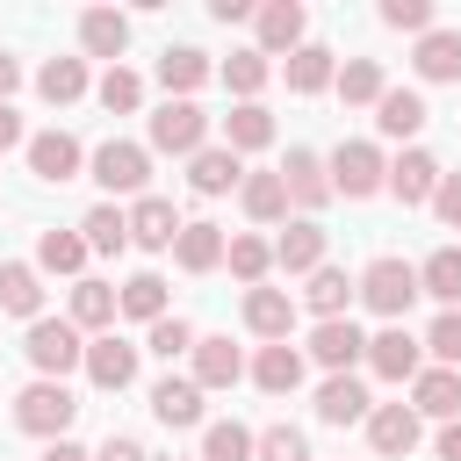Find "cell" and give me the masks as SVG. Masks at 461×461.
<instances>
[{"label":"cell","instance_id":"1","mask_svg":"<svg viewBox=\"0 0 461 461\" xmlns=\"http://www.w3.org/2000/svg\"><path fill=\"white\" fill-rule=\"evenodd\" d=\"M22 353H29V367H36L43 382H65L72 367H86V339H79L72 317H36L29 339H22Z\"/></svg>","mask_w":461,"mask_h":461},{"label":"cell","instance_id":"2","mask_svg":"<svg viewBox=\"0 0 461 461\" xmlns=\"http://www.w3.org/2000/svg\"><path fill=\"white\" fill-rule=\"evenodd\" d=\"M418 295H425V288H418V267H411V259H396V252L367 259V274H360V303H367L375 317L403 324V310H411Z\"/></svg>","mask_w":461,"mask_h":461},{"label":"cell","instance_id":"3","mask_svg":"<svg viewBox=\"0 0 461 461\" xmlns=\"http://www.w3.org/2000/svg\"><path fill=\"white\" fill-rule=\"evenodd\" d=\"M72 418H79V396H72L65 382H43V375H36V382L14 396V425L36 432V439H65Z\"/></svg>","mask_w":461,"mask_h":461},{"label":"cell","instance_id":"4","mask_svg":"<svg viewBox=\"0 0 461 461\" xmlns=\"http://www.w3.org/2000/svg\"><path fill=\"white\" fill-rule=\"evenodd\" d=\"M324 166H331V194H346V202H367V194H382V187H389V158H382L367 137L339 144Z\"/></svg>","mask_w":461,"mask_h":461},{"label":"cell","instance_id":"5","mask_svg":"<svg viewBox=\"0 0 461 461\" xmlns=\"http://www.w3.org/2000/svg\"><path fill=\"white\" fill-rule=\"evenodd\" d=\"M86 166H94V180H101L108 194H144V180H151V151H144V144H122V137H108Z\"/></svg>","mask_w":461,"mask_h":461},{"label":"cell","instance_id":"6","mask_svg":"<svg viewBox=\"0 0 461 461\" xmlns=\"http://www.w3.org/2000/svg\"><path fill=\"white\" fill-rule=\"evenodd\" d=\"M367 367H375L382 382H418V375H425V339H411L403 324H382V331L367 339Z\"/></svg>","mask_w":461,"mask_h":461},{"label":"cell","instance_id":"7","mask_svg":"<svg viewBox=\"0 0 461 461\" xmlns=\"http://www.w3.org/2000/svg\"><path fill=\"white\" fill-rule=\"evenodd\" d=\"M202 137H209V115H202L194 101H166V108L151 115V151L194 158V151H202Z\"/></svg>","mask_w":461,"mask_h":461},{"label":"cell","instance_id":"8","mask_svg":"<svg viewBox=\"0 0 461 461\" xmlns=\"http://www.w3.org/2000/svg\"><path fill=\"white\" fill-rule=\"evenodd\" d=\"M180 209L166 202V194H137V209H130V245H144V252H173L180 245Z\"/></svg>","mask_w":461,"mask_h":461},{"label":"cell","instance_id":"9","mask_svg":"<svg viewBox=\"0 0 461 461\" xmlns=\"http://www.w3.org/2000/svg\"><path fill=\"white\" fill-rule=\"evenodd\" d=\"M310 360H317V367H331V375H346L353 360H367L360 324H353V317H324V324L310 331Z\"/></svg>","mask_w":461,"mask_h":461},{"label":"cell","instance_id":"10","mask_svg":"<svg viewBox=\"0 0 461 461\" xmlns=\"http://www.w3.org/2000/svg\"><path fill=\"white\" fill-rule=\"evenodd\" d=\"M86 382H94V389H130V382H137V346L115 339V331L86 339Z\"/></svg>","mask_w":461,"mask_h":461},{"label":"cell","instance_id":"11","mask_svg":"<svg viewBox=\"0 0 461 461\" xmlns=\"http://www.w3.org/2000/svg\"><path fill=\"white\" fill-rule=\"evenodd\" d=\"M252 29H259V43H252L259 58H274V50L295 58V50H303V0H267V7L252 14Z\"/></svg>","mask_w":461,"mask_h":461},{"label":"cell","instance_id":"12","mask_svg":"<svg viewBox=\"0 0 461 461\" xmlns=\"http://www.w3.org/2000/svg\"><path fill=\"white\" fill-rule=\"evenodd\" d=\"M439 158L432 151H403V158H389V194L403 202V209H418V202H432L439 194Z\"/></svg>","mask_w":461,"mask_h":461},{"label":"cell","instance_id":"13","mask_svg":"<svg viewBox=\"0 0 461 461\" xmlns=\"http://www.w3.org/2000/svg\"><path fill=\"white\" fill-rule=\"evenodd\" d=\"M367 439H375L382 461H403V454L418 447V411H411V403H375V411H367Z\"/></svg>","mask_w":461,"mask_h":461},{"label":"cell","instance_id":"14","mask_svg":"<svg viewBox=\"0 0 461 461\" xmlns=\"http://www.w3.org/2000/svg\"><path fill=\"white\" fill-rule=\"evenodd\" d=\"M79 158H86V151H79L65 130H36V137H29V173L50 180V187H65V180L79 173Z\"/></svg>","mask_w":461,"mask_h":461},{"label":"cell","instance_id":"15","mask_svg":"<svg viewBox=\"0 0 461 461\" xmlns=\"http://www.w3.org/2000/svg\"><path fill=\"white\" fill-rule=\"evenodd\" d=\"M187 187H194V194H230V187H245L238 151H230V144H202V151L187 158Z\"/></svg>","mask_w":461,"mask_h":461},{"label":"cell","instance_id":"16","mask_svg":"<svg viewBox=\"0 0 461 461\" xmlns=\"http://www.w3.org/2000/svg\"><path fill=\"white\" fill-rule=\"evenodd\" d=\"M281 187H288V202H295V209H324V202H331V166H324L317 151H288Z\"/></svg>","mask_w":461,"mask_h":461},{"label":"cell","instance_id":"17","mask_svg":"<svg viewBox=\"0 0 461 461\" xmlns=\"http://www.w3.org/2000/svg\"><path fill=\"white\" fill-rule=\"evenodd\" d=\"M411 411L454 425V418H461V375H454V367H425V375L411 382Z\"/></svg>","mask_w":461,"mask_h":461},{"label":"cell","instance_id":"18","mask_svg":"<svg viewBox=\"0 0 461 461\" xmlns=\"http://www.w3.org/2000/svg\"><path fill=\"white\" fill-rule=\"evenodd\" d=\"M274 267H288V274H317V267H324V230H317V216H295V223L274 238Z\"/></svg>","mask_w":461,"mask_h":461},{"label":"cell","instance_id":"19","mask_svg":"<svg viewBox=\"0 0 461 461\" xmlns=\"http://www.w3.org/2000/svg\"><path fill=\"white\" fill-rule=\"evenodd\" d=\"M245 324H252L267 346H281V339L295 331V303H288V288H245Z\"/></svg>","mask_w":461,"mask_h":461},{"label":"cell","instance_id":"20","mask_svg":"<svg viewBox=\"0 0 461 461\" xmlns=\"http://www.w3.org/2000/svg\"><path fill=\"white\" fill-rule=\"evenodd\" d=\"M151 418H158V425H173V432L202 425V382H194V375H187V382H180V375H166V382L151 389Z\"/></svg>","mask_w":461,"mask_h":461},{"label":"cell","instance_id":"21","mask_svg":"<svg viewBox=\"0 0 461 461\" xmlns=\"http://www.w3.org/2000/svg\"><path fill=\"white\" fill-rule=\"evenodd\" d=\"M79 50H86V58H122V50H130V14L86 7V14H79Z\"/></svg>","mask_w":461,"mask_h":461},{"label":"cell","instance_id":"22","mask_svg":"<svg viewBox=\"0 0 461 461\" xmlns=\"http://www.w3.org/2000/svg\"><path fill=\"white\" fill-rule=\"evenodd\" d=\"M252 382L267 389V396H295L303 389V353L281 339V346H259V360H252Z\"/></svg>","mask_w":461,"mask_h":461},{"label":"cell","instance_id":"23","mask_svg":"<svg viewBox=\"0 0 461 461\" xmlns=\"http://www.w3.org/2000/svg\"><path fill=\"white\" fill-rule=\"evenodd\" d=\"M375 130H382V137H418V130H425V94L389 86V94L375 101Z\"/></svg>","mask_w":461,"mask_h":461},{"label":"cell","instance_id":"24","mask_svg":"<svg viewBox=\"0 0 461 461\" xmlns=\"http://www.w3.org/2000/svg\"><path fill=\"white\" fill-rule=\"evenodd\" d=\"M223 144H230L238 158H245V151H267V144H274V115H267L259 101H238V108L223 115Z\"/></svg>","mask_w":461,"mask_h":461},{"label":"cell","instance_id":"25","mask_svg":"<svg viewBox=\"0 0 461 461\" xmlns=\"http://www.w3.org/2000/svg\"><path fill=\"white\" fill-rule=\"evenodd\" d=\"M223 252H230V238H223L216 223H187V230H180V245H173V259H180L187 274H216V267H223Z\"/></svg>","mask_w":461,"mask_h":461},{"label":"cell","instance_id":"26","mask_svg":"<svg viewBox=\"0 0 461 461\" xmlns=\"http://www.w3.org/2000/svg\"><path fill=\"white\" fill-rule=\"evenodd\" d=\"M187 360H194V382H202V389H230V382L245 375V360H238V346H230V339H194V353H187Z\"/></svg>","mask_w":461,"mask_h":461},{"label":"cell","instance_id":"27","mask_svg":"<svg viewBox=\"0 0 461 461\" xmlns=\"http://www.w3.org/2000/svg\"><path fill=\"white\" fill-rule=\"evenodd\" d=\"M375 403H367V389L353 382V375H324V389H317V418L324 425H353V418H367Z\"/></svg>","mask_w":461,"mask_h":461},{"label":"cell","instance_id":"28","mask_svg":"<svg viewBox=\"0 0 461 461\" xmlns=\"http://www.w3.org/2000/svg\"><path fill=\"white\" fill-rule=\"evenodd\" d=\"M0 310L7 317H43V281H36V267H22V259H7L0 267Z\"/></svg>","mask_w":461,"mask_h":461},{"label":"cell","instance_id":"29","mask_svg":"<svg viewBox=\"0 0 461 461\" xmlns=\"http://www.w3.org/2000/svg\"><path fill=\"white\" fill-rule=\"evenodd\" d=\"M411 65H418V79H461V29H432V36H418Z\"/></svg>","mask_w":461,"mask_h":461},{"label":"cell","instance_id":"30","mask_svg":"<svg viewBox=\"0 0 461 461\" xmlns=\"http://www.w3.org/2000/svg\"><path fill=\"white\" fill-rule=\"evenodd\" d=\"M115 310H122V295H115L108 281H79V288H72V324H79V331L101 339V331L115 324Z\"/></svg>","mask_w":461,"mask_h":461},{"label":"cell","instance_id":"31","mask_svg":"<svg viewBox=\"0 0 461 461\" xmlns=\"http://www.w3.org/2000/svg\"><path fill=\"white\" fill-rule=\"evenodd\" d=\"M158 79H166V94H173V101H187V94L209 79V58H202L194 43H173V50L158 58Z\"/></svg>","mask_w":461,"mask_h":461},{"label":"cell","instance_id":"32","mask_svg":"<svg viewBox=\"0 0 461 461\" xmlns=\"http://www.w3.org/2000/svg\"><path fill=\"white\" fill-rule=\"evenodd\" d=\"M36 94H43L50 108H72V101L86 94V58H50V65L36 72Z\"/></svg>","mask_w":461,"mask_h":461},{"label":"cell","instance_id":"33","mask_svg":"<svg viewBox=\"0 0 461 461\" xmlns=\"http://www.w3.org/2000/svg\"><path fill=\"white\" fill-rule=\"evenodd\" d=\"M79 238H86V252H122V245H130V216H122L115 202H94V209L79 216Z\"/></svg>","mask_w":461,"mask_h":461},{"label":"cell","instance_id":"34","mask_svg":"<svg viewBox=\"0 0 461 461\" xmlns=\"http://www.w3.org/2000/svg\"><path fill=\"white\" fill-rule=\"evenodd\" d=\"M418 288H425V295H439L447 310H461V245H439V252L418 267Z\"/></svg>","mask_w":461,"mask_h":461},{"label":"cell","instance_id":"35","mask_svg":"<svg viewBox=\"0 0 461 461\" xmlns=\"http://www.w3.org/2000/svg\"><path fill=\"white\" fill-rule=\"evenodd\" d=\"M331 86H339V94H346L353 108H375V101L389 94V79H382V65H375V58H346Z\"/></svg>","mask_w":461,"mask_h":461},{"label":"cell","instance_id":"36","mask_svg":"<svg viewBox=\"0 0 461 461\" xmlns=\"http://www.w3.org/2000/svg\"><path fill=\"white\" fill-rule=\"evenodd\" d=\"M303 295H310V310H317V324H324V317H346V303L360 295V281H346L339 267H317Z\"/></svg>","mask_w":461,"mask_h":461},{"label":"cell","instance_id":"37","mask_svg":"<svg viewBox=\"0 0 461 461\" xmlns=\"http://www.w3.org/2000/svg\"><path fill=\"white\" fill-rule=\"evenodd\" d=\"M259 454V439L238 425V418H216V425H202V461H252Z\"/></svg>","mask_w":461,"mask_h":461},{"label":"cell","instance_id":"38","mask_svg":"<svg viewBox=\"0 0 461 461\" xmlns=\"http://www.w3.org/2000/svg\"><path fill=\"white\" fill-rule=\"evenodd\" d=\"M331 79H339V65H331L324 43H303V50L288 58V86H295V94H324Z\"/></svg>","mask_w":461,"mask_h":461},{"label":"cell","instance_id":"39","mask_svg":"<svg viewBox=\"0 0 461 461\" xmlns=\"http://www.w3.org/2000/svg\"><path fill=\"white\" fill-rule=\"evenodd\" d=\"M238 194H245V216H252V223H281V216H288V187H281V173H252Z\"/></svg>","mask_w":461,"mask_h":461},{"label":"cell","instance_id":"40","mask_svg":"<svg viewBox=\"0 0 461 461\" xmlns=\"http://www.w3.org/2000/svg\"><path fill=\"white\" fill-rule=\"evenodd\" d=\"M36 267L43 274H79L86 267V238L79 230H43L36 238Z\"/></svg>","mask_w":461,"mask_h":461},{"label":"cell","instance_id":"41","mask_svg":"<svg viewBox=\"0 0 461 461\" xmlns=\"http://www.w3.org/2000/svg\"><path fill=\"white\" fill-rule=\"evenodd\" d=\"M223 259H230V274H238L245 288H259V281H267V267H274V245H267V238H252V230H238Z\"/></svg>","mask_w":461,"mask_h":461},{"label":"cell","instance_id":"42","mask_svg":"<svg viewBox=\"0 0 461 461\" xmlns=\"http://www.w3.org/2000/svg\"><path fill=\"white\" fill-rule=\"evenodd\" d=\"M115 295H122V317H144V324L166 317V281H158V274H130Z\"/></svg>","mask_w":461,"mask_h":461},{"label":"cell","instance_id":"43","mask_svg":"<svg viewBox=\"0 0 461 461\" xmlns=\"http://www.w3.org/2000/svg\"><path fill=\"white\" fill-rule=\"evenodd\" d=\"M267 72H274V65H267L259 50H230V58H223V86H230L238 101H252V94L267 86Z\"/></svg>","mask_w":461,"mask_h":461},{"label":"cell","instance_id":"44","mask_svg":"<svg viewBox=\"0 0 461 461\" xmlns=\"http://www.w3.org/2000/svg\"><path fill=\"white\" fill-rule=\"evenodd\" d=\"M94 94H101V108H108V115H130V108H137V101H144V79H137V72H130V65H108V72H101V86H94Z\"/></svg>","mask_w":461,"mask_h":461},{"label":"cell","instance_id":"45","mask_svg":"<svg viewBox=\"0 0 461 461\" xmlns=\"http://www.w3.org/2000/svg\"><path fill=\"white\" fill-rule=\"evenodd\" d=\"M194 339H202V331H194L187 317H158V324H151V339H144V353H158V360H180V353H194Z\"/></svg>","mask_w":461,"mask_h":461},{"label":"cell","instance_id":"46","mask_svg":"<svg viewBox=\"0 0 461 461\" xmlns=\"http://www.w3.org/2000/svg\"><path fill=\"white\" fill-rule=\"evenodd\" d=\"M425 353H432L439 367H454V375H461V310H439V317H432V331H425Z\"/></svg>","mask_w":461,"mask_h":461},{"label":"cell","instance_id":"47","mask_svg":"<svg viewBox=\"0 0 461 461\" xmlns=\"http://www.w3.org/2000/svg\"><path fill=\"white\" fill-rule=\"evenodd\" d=\"M259 461H310V439L295 425H267L259 432Z\"/></svg>","mask_w":461,"mask_h":461},{"label":"cell","instance_id":"48","mask_svg":"<svg viewBox=\"0 0 461 461\" xmlns=\"http://www.w3.org/2000/svg\"><path fill=\"white\" fill-rule=\"evenodd\" d=\"M382 22L411 29V36H432V0H382Z\"/></svg>","mask_w":461,"mask_h":461},{"label":"cell","instance_id":"49","mask_svg":"<svg viewBox=\"0 0 461 461\" xmlns=\"http://www.w3.org/2000/svg\"><path fill=\"white\" fill-rule=\"evenodd\" d=\"M432 209H439V223H454V230H461V173H447V180H439Z\"/></svg>","mask_w":461,"mask_h":461},{"label":"cell","instance_id":"50","mask_svg":"<svg viewBox=\"0 0 461 461\" xmlns=\"http://www.w3.org/2000/svg\"><path fill=\"white\" fill-rule=\"evenodd\" d=\"M94 461H151V454H144V447H137V439H130V432H108V439H101V454H94Z\"/></svg>","mask_w":461,"mask_h":461},{"label":"cell","instance_id":"51","mask_svg":"<svg viewBox=\"0 0 461 461\" xmlns=\"http://www.w3.org/2000/svg\"><path fill=\"white\" fill-rule=\"evenodd\" d=\"M432 454H439V461H461V418H454V425H439V439H432Z\"/></svg>","mask_w":461,"mask_h":461},{"label":"cell","instance_id":"52","mask_svg":"<svg viewBox=\"0 0 461 461\" xmlns=\"http://www.w3.org/2000/svg\"><path fill=\"white\" fill-rule=\"evenodd\" d=\"M14 144H22V115L0 101V151H14Z\"/></svg>","mask_w":461,"mask_h":461},{"label":"cell","instance_id":"53","mask_svg":"<svg viewBox=\"0 0 461 461\" xmlns=\"http://www.w3.org/2000/svg\"><path fill=\"white\" fill-rule=\"evenodd\" d=\"M43 461H94V454H86V447H72V439H50V447H43Z\"/></svg>","mask_w":461,"mask_h":461},{"label":"cell","instance_id":"54","mask_svg":"<svg viewBox=\"0 0 461 461\" xmlns=\"http://www.w3.org/2000/svg\"><path fill=\"white\" fill-rule=\"evenodd\" d=\"M209 14H216V22H245V14H259V7H245V0H216Z\"/></svg>","mask_w":461,"mask_h":461},{"label":"cell","instance_id":"55","mask_svg":"<svg viewBox=\"0 0 461 461\" xmlns=\"http://www.w3.org/2000/svg\"><path fill=\"white\" fill-rule=\"evenodd\" d=\"M14 86H22V65H14V58H7V50H0V101H7V94H14Z\"/></svg>","mask_w":461,"mask_h":461},{"label":"cell","instance_id":"56","mask_svg":"<svg viewBox=\"0 0 461 461\" xmlns=\"http://www.w3.org/2000/svg\"><path fill=\"white\" fill-rule=\"evenodd\" d=\"M194 461H202V454H194Z\"/></svg>","mask_w":461,"mask_h":461}]
</instances>
